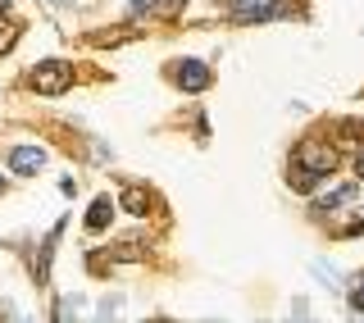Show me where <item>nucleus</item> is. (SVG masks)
Returning <instances> with one entry per match:
<instances>
[{
  "label": "nucleus",
  "instance_id": "obj_1",
  "mask_svg": "<svg viewBox=\"0 0 364 323\" xmlns=\"http://www.w3.org/2000/svg\"><path fill=\"white\" fill-rule=\"evenodd\" d=\"M291 169L301 173H314V178H328V173L337 169V146L318 142V137H310V142H301L291 151Z\"/></svg>",
  "mask_w": 364,
  "mask_h": 323
},
{
  "label": "nucleus",
  "instance_id": "obj_2",
  "mask_svg": "<svg viewBox=\"0 0 364 323\" xmlns=\"http://www.w3.org/2000/svg\"><path fill=\"white\" fill-rule=\"evenodd\" d=\"M28 87L37 91V96H64L68 87H73V64L64 60H46L28 73Z\"/></svg>",
  "mask_w": 364,
  "mask_h": 323
},
{
  "label": "nucleus",
  "instance_id": "obj_3",
  "mask_svg": "<svg viewBox=\"0 0 364 323\" xmlns=\"http://www.w3.org/2000/svg\"><path fill=\"white\" fill-rule=\"evenodd\" d=\"M223 9H228L232 18H242V23H264V18L291 14L287 0H223Z\"/></svg>",
  "mask_w": 364,
  "mask_h": 323
},
{
  "label": "nucleus",
  "instance_id": "obj_4",
  "mask_svg": "<svg viewBox=\"0 0 364 323\" xmlns=\"http://www.w3.org/2000/svg\"><path fill=\"white\" fill-rule=\"evenodd\" d=\"M173 83L196 96V91H205V87L214 83V73H210V64H205V60H178L173 64Z\"/></svg>",
  "mask_w": 364,
  "mask_h": 323
},
{
  "label": "nucleus",
  "instance_id": "obj_5",
  "mask_svg": "<svg viewBox=\"0 0 364 323\" xmlns=\"http://www.w3.org/2000/svg\"><path fill=\"white\" fill-rule=\"evenodd\" d=\"M9 169H14L18 178H32V173L46 169V151L41 146H14V151H9Z\"/></svg>",
  "mask_w": 364,
  "mask_h": 323
},
{
  "label": "nucleus",
  "instance_id": "obj_6",
  "mask_svg": "<svg viewBox=\"0 0 364 323\" xmlns=\"http://www.w3.org/2000/svg\"><path fill=\"white\" fill-rule=\"evenodd\" d=\"M355 191H360V182H346V187H337V191H328V196H318L314 201V214H333L337 205H346V201H355Z\"/></svg>",
  "mask_w": 364,
  "mask_h": 323
},
{
  "label": "nucleus",
  "instance_id": "obj_7",
  "mask_svg": "<svg viewBox=\"0 0 364 323\" xmlns=\"http://www.w3.org/2000/svg\"><path fill=\"white\" fill-rule=\"evenodd\" d=\"M109 218H114V201H109V196H96L91 210H87V228H91V233H105Z\"/></svg>",
  "mask_w": 364,
  "mask_h": 323
},
{
  "label": "nucleus",
  "instance_id": "obj_8",
  "mask_svg": "<svg viewBox=\"0 0 364 323\" xmlns=\"http://www.w3.org/2000/svg\"><path fill=\"white\" fill-rule=\"evenodd\" d=\"M151 205H155V196L146 191V187H123V210H128V214L146 218V214H151Z\"/></svg>",
  "mask_w": 364,
  "mask_h": 323
},
{
  "label": "nucleus",
  "instance_id": "obj_9",
  "mask_svg": "<svg viewBox=\"0 0 364 323\" xmlns=\"http://www.w3.org/2000/svg\"><path fill=\"white\" fill-rule=\"evenodd\" d=\"M146 255V241L141 237H123L119 246H114V260H141Z\"/></svg>",
  "mask_w": 364,
  "mask_h": 323
},
{
  "label": "nucleus",
  "instance_id": "obj_10",
  "mask_svg": "<svg viewBox=\"0 0 364 323\" xmlns=\"http://www.w3.org/2000/svg\"><path fill=\"white\" fill-rule=\"evenodd\" d=\"M18 46V23H5L0 18V55H9Z\"/></svg>",
  "mask_w": 364,
  "mask_h": 323
},
{
  "label": "nucleus",
  "instance_id": "obj_11",
  "mask_svg": "<svg viewBox=\"0 0 364 323\" xmlns=\"http://www.w3.org/2000/svg\"><path fill=\"white\" fill-rule=\"evenodd\" d=\"M291 191H314L318 187V178H314V173H301V169H291Z\"/></svg>",
  "mask_w": 364,
  "mask_h": 323
},
{
  "label": "nucleus",
  "instance_id": "obj_12",
  "mask_svg": "<svg viewBox=\"0 0 364 323\" xmlns=\"http://www.w3.org/2000/svg\"><path fill=\"white\" fill-rule=\"evenodd\" d=\"M355 233H364V218H350V223L341 228V237H355Z\"/></svg>",
  "mask_w": 364,
  "mask_h": 323
},
{
  "label": "nucleus",
  "instance_id": "obj_13",
  "mask_svg": "<svg viewBox=\"0 0 364 323\" xmlns=\"http://www.w3.org/2000/svg\"><path fill=\"white\" fill-rule=\"evenodd\" d=\"M350 305H355V309H364V287H360L355 296H350Z\"/></svg>",
  "mask_w": 364,
  "mask_h": 323
},
{
  "label": "nucleus",
  "instance_id": "obj_14",
  "mask_svg": "<svg viewBox=\"0 0 364 323\" xmlns=\"http://www.w3.org/2000/svg\"><path fill=\"white\" fill-rule=\"evenodd\" d=\"M355 178H364V151L355 155Z\"/></svg>",
  "mask_w": 364,
  "mask_h": 323
},
{
  "label": "nucleus",
  "instance_id": "obj_15",
  "mask_svg": "<svg viewBox=\"0 0 364 323\" xmlns=\"http://www.w3.org/2000/svg\"><path fill=\"white\" fill-rule=\"evenodd\" d=\"M9 14V0H0V18H5Z\"/></svg>",
  "mask_w": 364,
  "mask_h": 323
},
{
  "label": "nucleus",
  "instance_id": "obj_16",
  "mask_svg": "<svg viewBox=\"0 0 364 323\" xmlns=\"http://www.w3.org/2000/svg\"><path fill=\"white\" fill-rule=\"evenodd\" d=\"M0 191H5V178H0Z\"/></svg>",
  "mask_w": 364,
  "mask_h": 323
},
{
  "label": "nucleus",
  "instance_id": "obj_17",
  "mask_svg": "<svg viewBox=\"0 0 364 323\" xmlns=\"http://www.w3.org/2000/svg\"><path fill=\"white\" fill-rule=\"evenodd\" d=\"M50 5H55V0H50Z\"/></svg>",
  "mask_w": 364,
  "mask_h": 323
}]
</instances>
